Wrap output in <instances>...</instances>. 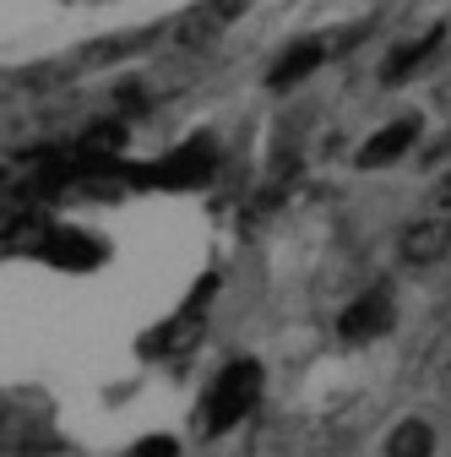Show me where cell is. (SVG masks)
<instances>
[{"label":"cell","instance_id":"obj_10","mask_svg":"<svg viewBox=\"0 0 451 457\" xmlns=\"http://www.w3.org/2000/svg\"><path fill=\"white\" fill-rule=\"evenodd\" d=\"M435 207H451V175H446V180L435 186Z\"/></svg>","mask_w":451,"mask_h":457},{"label":"cell","instance_id":"obj_3","mask_svg":"<svg viewBox=\"0 0 451 457\" xmlns=\"http://www.w3.org/2000/svg\"><path fill=\"white\" fill-rule=\"evenodd\" d=\"M414 142H419V120H391L386 131H375V137L359 147V169H386V163H398Z\"/></svg>","mask_w":451,"mask_h":457},{"label":"cell","instance_id":"obj_5","mask_svg":"<svg viewBox=\"0 0 451 457\" xmlns=\"http://www.w3.org/2000/svg\"><path fill=\"white\" fill-rule=\"evenodd\" d=\"M207 175H212V147H207V142H191V147H180L175 158H163L158 186H201Z\"/></svg>","mask_w":451,"mask_h":457},{"label":"cell","instance_id":"obj_4","mask_svg":"<svg viewBox=\"0 0 451 457\" xmlns=\"http://www.w3.org/2000/svg\"><path fill=\"white\" fill-rule=\"evenodd\" d=\"M446 251H451V218H419L408 235H403V256L419 262V267L440 262Z\"/></svg>","mask_w":451,"mask_h":457},{"label":"cell","instance_id":"obj_7","mask_svg":"<svg viewBox=\"0 0 451 457\" xmlns=\"http://www.w3.org/2000/svg\"><path fill=\"white\" fill-rule=\"evenodd\" d=\"M440 38H446V28H430L424 38H414V44H403V49H391V54H386V71H381V77H386V82H408V77H414V71L430 61V54L440 49Z\"/></svg>","mask_w":451,"mask_h":457},{"label":"cell","instance_id":"obj_1","mask_svg":"<svg viewBox=\"0 0 451 457\" xmlns=\"http://www.w3.org/2000/svg\"><path fill=\"white\" fill-rule=\"evenodd\" d=\"M256 397H261V365H256V360H234V365H223V370H217V381L207 386L201 425H207L212 436L234 430V425L256 409Z\"/></svg>","mask_w":451,"mask_h":457},{"label":"cell","instance_id":"obj_8","mask_svg":"<svg viewBox=\"0 0 451 457\" xmlns=\"http://www.w3.org/2000/svg\"><path fill=\"white\" fill-rule=\"evenodd\" d=\"M386 457H435V430L430 420H403L386 436Z\"/></svg>","mask_w":451,"mask_h":457},{"label":"cell","instance_id":"obj_9","mask_svg":"<svg viewBox=\"0 0 451 457\" xmlns=\"http://www.w3.org/2000/svg\"><path fill=\"white\" fill-rule=\"evenodd\" d=\"M245 12V0H212L207 12H196L191 22H185V44H212V33L223 28V22H234Z\"/></svg>","mask_w":451,"mask_h":457},{"label":"cell","instance_id":"obj_6","mask_svg":"<svg viewBox=\"0 0 451 457\" xmlns=\"http://www.w3.org/2000/svg\"><path fill=\"white\" fill-rule=\"evenodd\" d=\"M326 54H332V44H326V38H305V44H294L283 61L272 66V87H294V82H305V77L326 61Z\"/></svg>","mask_w":451,"mask_h":457},{"label":"cell","instance_id":"obj_2","mask_svg":"<svg viewBox=\"0 0 451 457\" xmlns=\"http://www.w3.org/2000/svg\"><path fill=\"white\" fill-rule=\"evenodd\" d=\"M391 321H398L391 295H386V289H370V295H359L343 316H337V332H343L348 343H375L381 332H391Z\"/></svg>","mask_w":451,"mask_h":457}]
</instances>
